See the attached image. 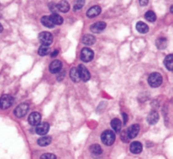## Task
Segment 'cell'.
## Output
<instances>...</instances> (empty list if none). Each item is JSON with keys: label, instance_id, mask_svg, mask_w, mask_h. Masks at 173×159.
Listing matches in <instances>:
<instances>
[{"label": "cell", "instance_id": "1", "mask_svg": "<svg viewBox=\"0 0 173 159\" xmlns=\"http://www.w3.org/2000/svg\"><path fill=\"white\" fill-rule=\"evenodd\" d=\"M162 76L161 74H159V73H152L149 76V79H148V82H149V85L151 87H158L160 85L162 84Z\"/></svg>", "mask_w": 173, "mask_h": 159}, {"label": "cell", "instance_id": "2", "mask_svg": "<svg viewBox=\"0 0 173 159\" xmlns=\"http://www.w3.org/2000/svg\"><path fill=\"white\" fill-rule=\"evenodd\" d=\"M102 142L106 145H112L115 141V134L112 130H106L102 134Z\"/></svg>", "mask_w": 173, "mask_h": 159}, {"label": "cell", "instance_id": "3", "mask_svg": "<svg viewBox=\"0 0 173 159\" xmlns=\"http://www.w3.org/2000/svg\"><path fill=\"white\" fill-rule=\"evenodd\" d=\"M38 38H39V41L43 46H47L48 47L49 45H51L53 42V37L50 32L48 31H43V32H41L38 36Z\"/></svg>", "mask_w": 173, "mask_h": 159}, {"label": "cell", "instance_id": "4", "mask_svg": "<svg viewBox=\"0 0 173 159\" xmlns=\"http://www.w3.org/2000/svg\"><path fill=\"white\" fill-rule=\"evenodd\" d=\"M14 97L10 95H3L0 98V108L2 109H7L10 108L14 103Z\"/></svg>", "mask_w": 173, "mask_h": 159}, {"label": "cell", "instance_id": "5", "mask_svg": "<svg viewBox=\"0 0 173 159\" xmlns=\"http://www.w3.org/2000/svg\"><path fill=\"white\" fill-rule=\"evenodd\" d=\"M80 58H81L82 61H84V62H90L94 58V52L89 47H85L82 49L81 53H80Z\"/></svg>", "mask_w": 173, "mask_h": 159}, {"label": "cell", "instance_id": "6", "mask_svg": "<svg viewBox=\"0 0 173 159\" xmlns=\"http://www.w3.org/2000/svg\"><path fill=\"white\" fill-rule=\"evenodd\" d=\"M28 109H29V106H28L27 103H25V102L21 103L17 108H15L14 114L18 118H22V117H24L25 115L27 113Z\"/></svg>", "mask_w": 173, "mask_h": 159}, {"label": "cell", "instance_id": "7", "mask_svg": "<svg viewBox=\"0 0 173 159\" xmlns=\"http://www.w3.org/2000/svg\"><path fill=\"white\" fill-rule=\"evenodd\" d=\"M77 70H78L79 74L80 80H82L83 81H88L90 79V74L88 70L85 68V65L79 64Z\"/></svg>", "mask_w": 173, "mask_h": 159}, {"label": "cell", "instance_id": "8", "mask_svg": "<svg viewBox=\"0 0 173 159\" xmlns=\"http://www.w3.org/2000/svg\"><path fill=\"white\" fill-rule=\"evenodd\" d=\"M41 114L37 112H34V113L30 114L29 118H28V121L30 123V125L35 126V125H37L41 123Z\"/></svg>", "mask_w": 173, "mask_h": 159}, {"label": "cell", "instance_id": "9", "mask_svg": "<svg viewBox=\"0 0 173 159\" xmlns=\"http://www.w3.org/2000/svg\"><path fill=\"white\" fill-rule=\"evenodd\" d=\"M49 130V124L47 122H43V123H40L39 125H37V129L36 131L38 135H46Z\"/></svg>", "mask_w": 173, "mask_h": 159}, {"label": "cell", "instance_id": "10", "mask_svg": "<svg viewBox=\"0 0 173 159\" xmlns=\"http://www.w3.org/2000/svg\"><path fill=\"white\" fill-rule=\"evenodd\" d=\"M139 130H140V127H139V125H133L129 127L128 129H127V133H128V135H129V139H133L135 138L136 136L139 134Z\"/></svg>", "mask_w": 173, "mask_h": 159}, {"label": "cell", "instance_id": "11", "mask_svg": "<svg viewBox=\"0 0 173 159\" xmlns=\"http://www.w3.org/2000/svg\"><path fill=\"white\" fill-rule=\"evenodd\" d=\"M63 64L60 60H54L52 61L51 64L49 65V70L50 72L52 74H56V73H59L61 70Z\"/></svg>", "mask_w": 173, "mask_h": 159}, {"label": "cell", "instance_id": "12", "mask_svg": "<svg viewBox=\"0 0 173 159\" xmlns=\"http://www.w3.org/2000/svg\"><path fill=\"white\" fill-rule=\"evenodd\" d=\"M106 27V24L103 21H99L96 23L93 24L91 26H90V30L92 32H95V33H100L102 32V30L105 29Z\"/></svg>", "mask_w": 173, "mask_h": 159}, {"label": "cell", "instance_id": "13", "mask_svg": "<svg viewBox=\"0 0 173 159\" xmlns=\"http://www.w3.org/2000/svg\"><path fill=\"white\" fill-rule=\"evenodd\" d=\"M101 12H102L101 7L95 5V6H93L91 7L90 9H89L87 13H86V15H87L89 18H94V17H96L97 15H99V14H101Z\"/></svg>", "mask_w": 173, "mask_h": 159}, {"label": "cell", "instance_id": "14", "mask_svg": "<svg viewBox=\"0 0 173 159\" xmlns=\"http://www.w3.org/2000/svg\"><path fill=\"white\" fill-rule=\"evenodd\" d=\"M143 150V145L139 141H134L133 142L132 144L130 145V151L134 153V154H139L142 152Z\"/></svg>", "mask_w": 173, "mask_h": 159}, {"label": "cell", "instance_id": "15", "mask_svg": "<svg viewBox=\"0 0 173 159\" xmlns=\"http://www.w3.org/2000/svg\"><path fill=\"white\" fill-rule=\"evenodd\" d=\"M158 120H159V114L156 111L151 112L147 117V121L149 125H156Z\"/></svg>", "mask_w": 173, "mask_h": 159}, {"label": "cell", "instance_id": "16", "mask_svg": "<svg viewBox=\"0 0 173 159\" xmlns=\"http://www.w3.org/2000/svg\"><path fill=\"white\" fill-rule=\"evenodd\" d=\"M69 3L68 2H66V1H61V2H59V3L57 4V10H59V11H61L63 13H66V12H68V10H69Z\"/></svg>", "mask_w": 173, "mask_h": 159}, {"label": "cell", "instance_id": "17", "mask_svg": "<svg viewBox=\"0 0 173 159\" xmlns=\"http://www.w3.org/2000/svg\"><path fill=\"white\" fill-rule=\"evenodd\" d=\"M82 42L85 44V45L90 46V45H93L95 42V37H93L90 34H86L82 38Z\"/></svg>", "mask_w": 173, "mask_h": 159}, {"label": "cell", "instance_id": "18", "mask_svg": "<svg viewBox=\"0 0 173 159\" xmlns=\"http://www.w3.org/2000/svg\"><path fill=\"white\" fill-rule=\"evenodd\" d=\"M111 126L116 133H119L121 131L122 124H121V121L119 120L118 118H113L111 122Z\"/></svg>", "mask_w": 173, "mask_h": 159}, {"label": "cell", "instance_id": "19", "mask_svg": "<svg viewBox=\"0 0 173 159\" xmlns=\"http://www.w3.org/2000/svg\"><path fill=\"white\" fill-rule=\"evenodd\" d=\"M49 17H50L52 22V24H53L54 26L55 25H62L63 22V19L59 14H52Z\"/></svg>", "mask_w": 173, "mask_h": 159}, {"label": "cell", "instance_id": "20", "mask_svg": "<svg viewBox=\"0 0 173 159\" xmlns=\"http://www.w3.org/2000/svg\"><path fill=\"white\" fill-rule=\"evenodd\" d=\"M136 29L140 33H146L149 31V26L142 21H139L136 24Z\"/></svg>", "mask_w": 173, "mask_h": 159}, {"label": "cell", "instance_id": "21", "mask_svg": "<svg viewBox=\"0 0 173 159\" xmlns=\"http://www.w3.org/2000/svg\"><path fill=\"white\" fill-rule=\"evenodd\" d=\"M52 142V137L51 136H43L41 137L40 139H38L37 143L38 145L41 146H47Z\"/></svg>", "mask_w": 173, "mask_h": 159}, {"label": "cell", "instance_id": "22", "mask_svg": "<svg viewBox=\"0 0 173 159\" xmlns=\"http://www.w3.org/2000/svg\"><path fill=\"white\" fill-rule=\"evenodd\" d=\"M164 63H165V65L166 67L167 68V70H172L173 69V55L172 54H169L167 55L166 58L164 60Z\"/></svg>", "mask_w": 173, "mask_h": 159}, {"label": "cell", "instance_id": "23", "mask_svg": "<svg viewBox=\"0 0 173 159\" xmlns=\"http://www.w3.org/2000/svg\"><path fill=\"white\" fill-rule=\"evenodd\" d=\"M156 47H158L159 49H165L167 46V40H166V38L165 37H160L158 38L157 40H156Z\"/></svg>", "mask_w": 173, "mask_h": 159}, {"label": "cell", "instance_id": "24", "mask_svg": "<svg viewBox=\"0 0 173 159\" xmlns=\"http://www.w3.org/2000/svg\"><path fill=\"white\" fill-rule=\"evenodd\" d=\"M70 78H71V80L74 82H79V81H80V77H79V72L77 70V69L76 68H73L71 69V70H70Z\"/></svg>", "mask_w": 173, "mask_h": 159}, {"label": "cell", "instance_id": "25", "mask_svg": "<svg viewBox=\"0 0 173 159\" xmlns=\"http://www.w3.org/2000/svg\"><path fill=\"white\" fill-rule=\"evenodd\" d=\"M41 24L46 27H48V28H53L54 27V25L52 22L51 19L49 16H43L41 18Z\"/></svg>", "mask_w": 173, "mask_h": 159}, {"label": "cell", "instance_id": "26", "mask_svg": "<svg viewBox=\"0 0 173 159\" xmlns=\"http://www.w3.org/2000/svg\"><path fill=\"white\" fill-rule=\"evenodd\" d=\"M90 152H91L92 154H94V155L97 156L102 153V147H101L99 145H97V144L92 145L90 147Z\"/></svg>", "mask_w": 173, "mask_h": 159}, {"label": "cell", "instance_id": "27", "mask_svg": "<svg viewBox=\"0 0 173 159\" xmlns=\"http://www.w3.org/2000/svg\"><path fill=\"white\" fill-rule=\"evenodd\" d=\"M49 52H50V48L47 46H43V45H41L38 49V54L40 56H46L49 54Z\"/></svg>", "mask_w": 173, "mask_h": 159}, {"label": "cell", "instance_id": "28", "mask_svg": "<svg viewBox=\"0 0 173 159\" xmlns=\"http://www.w3.org/2000/svg\"><path fill=\"white\" fill-rule=\"evenodd\" d=\"M145 19L149 22H154L156 20V14L154 13L153 11H151V10H149V11L145 13Z\"/></svg>", "mask_w": 173, "mask_h": 159}, {"label": "cell", "instance_id": "29", "mask_svg": "<svg viewBox=\"0 0 173 159\" xmlns=\"http://www.w3.org/2000/svg\"><path fill=\"white\" fill-rule=\"evenodd\" d=\"M84 4H85V1H84V0H81V1H76L75 6H74V10H75V11L79 10L82 7L84 6Z\"/></svg>", "mask_w": 173, "mask_h": 159}, {"label": "cell", "instance_id": "30", "mask_svg": "<svg viewBox=\"0 0 173 159\" xmlns=\"http://www.w3.org/2000/svg\"><path fill=\"white\" fill-rule=\"evenodd\" d=\"M40 159H57L56 156L52 153H45L43 155H41Z\"/></svg>", "mask_w": 173, "mask_h": 159}, {"label": "cell", "instance_id": "31", "mask_svg": "<svg viewBox=\"0 0 173 159\" xmlns=\"http://www.w3.org/2000/svg\"><path fill=\"white\" fill-rule=\"evenodd\" d=\"M121 139L123 142H129L130 139L129 138V135L127 133V130H124L121 133Z\"/></svg>", "mask_w": 173, "mask_h": 159}, {"label": "cell", "instance_id": "32", "mask_svg": "<svg viewBox=\"0 0 173 159\" xmlns=\"http://www.w3.org/2000/svg\"><path fill=\"white\" fill-rule=\"evenodd\" d=\"M64 75H65V72L63 71V72H62L61 74H59V76L58 77V81H61L63 79V77H64Z\"/></svg>", "mask_w": 173, "mask_h": 159}, {"label": "cell", "instance_id": "33", "mask_svg": "<svg viewBox=\"0 0 173 159\" xmlns=\"http://www.w3.org/2000/svg\"><path fill=\"white\" fill-rule=\"evenodd\" d=\"M122 116H123V123L126 124V123L128 122V114L125 113H122Z\"/></svg>", "mask_w": 173, "mask_h": 159}, {"label": "cell", "instance_id": "34", "mask_svg": "<svg viewBox=\"0 0 173 159\" xmlns=\"http://www.w3.org/2000/svg\"><path fill=\"white\" fill-rule=\"evenodd\" d=\"M58 54V50L55 49L53 52H52L51 53V57H55V56H57Z\"/></svg>", "mask_w": 173, "mask_h": 159}, {"label": "cell", "instance_id": "35", "mask_svg": "<svg viewBox=\"0 0 173 159\" xmlns=\"http://www.w3.org/2000/svg\"><path fill=\"white\" fill-rule=\"evenodd\" d=\"M149 1H144V0H142V1H139V3L141 4V5H146L147 3H148Z\"/></svg>", "mask_w": 173, "mask_h": 159}, {"label": "cell", "instance_id": "36", "mask_svg": "<svg viewBox=\"0 0 173 159\" xmlns=\"http://www.w3.org/2000/svg\"><path fill=\"white\" fill-rule=\"evenodd\" d=\"M3 31V26H2V25L0 24V32H2Z\"/></svg>", "mask_w": 173, "mask_h": 159}]
</instances>
